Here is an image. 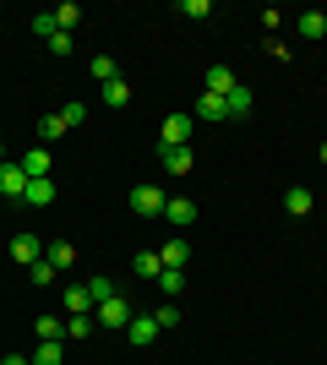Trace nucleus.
<instances>
[{
	"instance_id": "9d476101",
	"label": "nucleus",
	"mask_w": 327,
	"mask_h": 365,
	"mask_svg": "<svg viewBox=\"0 0 327 365\" xmlns=\"http://www.w3.org/2000/svg\"><path fill=\"white\" fill-rule=\"evenodd\" d=\"M55 191H61V185H55V180H49V175H44V180H28V191H22V202H28V207H49V202H55Z\"/></svg>"
},
{
	"instance_id": "c756f323",
	"label": "nucleus",
	"mask_w": 327,
	"mask_h": 365,
	"mask_svg": "<svg viewBox=\"0 0 327 365\" xmlns=\"http://www.w3.org/2000/svg\"><path fill=\"white\" fill-rule=\"evenodd\" d=\"M71 49H77V33H55L49 38V55H71Z\"/></svg>"
},
{
	"instance_id": "1a4fd4ad",
	"label": "nucleus",
	"mask_w": 327,
	"mask_h": 365,
	"mask_svg": "<svg viewBox=\"0 0 327 365\" xmlns=\"http://www.w3.org/2000/svg\"><path fill=\"white\" fill-rule=\"evenodd\" d=\"M158 333H164V327H158V317H131V327H125V338H131L137 349H147Z\"/></svg>"
},
{
	"instance_id": "5701e85b",
	"label": "nucleus",
	"mask_w": 327,
	"mask_h": 365,
	"mask_svg": "<svg viewBox=\"0 0 327 365\" xmlns=\"http://www.w3.org/2000/svg\"><path fill=\"white\" fill-rule=\"evenodd\" d=\"M33 333H38V344H49V338H66V322H55V317H33Z\"/></svg>"
},
{
	"instance_id": "6e6552de",
	"label": "nucleus",
	"mask_w": 327,
	"mask_h": 365,
	"mask_svg": "<svg viewBox=\"0 0 327 365\" xmlns=\"http://www.w3.org/2000/svg\"><path fill=\"white\" fill-rule=\"evenodd\" d=\"M158 262H164V267H180V273H186V262H191V240H186V235H175V240H164Z\"/></svg>"
},
{
	"instance_id": "6ab92c4d",
	"label": "nucleus",
	"mask_w": 327,
	"mask_h": 365,
	"mask_svg": "<svg viewBox=\"0 0 327 365\" xmlns=\"http://www.w3.org/2000/svg\"><path fill=\"white\" fill-rule=\"evenodd\" d=\"M131 267H137V278H153V284H158V273H164L158 251H137V257H131Z\"/></svg>"
},
{
	"instance_id": "a878e982",
	"label": "nucleus",
	"mask_w": 327,
	"mask_h": 365,
	"mask_svg": "<svg viewBox=\"0 0 327 365\" xmlns=\"http://www.w3.org/2000/svg\"><path fill=\"white\" fill-rule=\"evenodd\" d=\"M33 33H38V38L49 44V38L61 33V28H55V11H33Z\"/></svg>"
},
{
	"instance_id": "9b49d317",
	"label": "nucleus",
	"mask_w": 327,
	"mask_h": 365,
	"mask_svg": "<svg viewBox=\"0 0 327 365\" xmlns=\"http://www.w3.org/2000/svg\"><path fill=\"white\" fill-rule=\"evenodd\" d=\"M191 120H229V109H224V98H218V93H202V98H197V109H191Z\"/></svg>"
},
{
	"instance_id": "a211bd4d",
	"label": "nucleus",
	"mask_w": 327,
	"mask_h": 365,
	"mask_svg": "<svg viewBox=\"0 0 327 365\" xmlns=\"http://www.w3.org/2000/svg\"><path fill=\"white\" fill-rule=\"evenodd\" d=\"M191 164H197L191 148H164V169H170V175H191Z\"/></svg>"
},
{
	"instance_id": "72a5a7b5",
	"label": "nucleus",
	"mask_w": 327,
	"mask_h": 365,
	"mask_svg": "<svg viewBox=\"0 0 327 365\" xmlns=\"http://www.w3.org/2000/svg\"><path fill=\"white\" fill-rule=\"evenodd\" d=\"M180 16H213V6L207 0H180Z\"/></svg>"
},
{
	"instance_id": "cd10ccee",
	"label": "nucleus",
	"mask_w": 327,
	"mask_h": 365,
	"mask_svg": "<svg viewBox=\"0 0 327 365\" xmlns=\"http://www.w3.org/2000/svg\"><path fill=\"white\" fill-rule=\"evenodd\" d=\"M88 71L98 76V88H104V82H115V61H109V55H93V61H88Z\"/></svg>"
},
{
	"instance_id": "412c9836",
	"label": "nucleus",
	"mask_w": 327,
	"mask_h": 365,
	"mask_svg": "<svg viewBox=\"0 0 327 365\" xmlns=\"http://www.w3.org/2000/svg\"><path fill=\"white\" fill-rule=\"evenodd\" d=\"M44 257H49V262H55V267H61V273H66V267L77 262V245H71V240H55V245H49V251H44Z\"/></svg>"
},
{
	"instance_id": "20e7f679",
	"label": "nucleus",
	"mask_w": 327,
	"mask_h": 365,
	"mask_svg": "<svg viewBox=\"0 0 327 365\" xmlns=\"http://www.w3.org/2000/svg\"><path fill=\"white\" fill-rule=\"evenodd\" d=\"M11 262H16V267L44 262V240H38V235H11Z\"/></svg>"
},
{
	"instance_id": "2eb2a0df",
	"label": "nucleus",
	"mask_w": 327,
	"mask_h": 365,
	"mask_svg": "<svg viewBox=\"0 0 327 365\" xmlns=\"http://www.w3.org/2000/svg\"><path fill=\"white\" fill-rule=\"evenodd\" d=\"M224 109H229V120H246V115H251V88H246V82H234V93L224 98Z\"/></svg>"
},
{
	"instance_id": "f8f14e48",
	"label": "nucleus",
	"mask_w": 327,
	"mask_h": 365,
	"mask_svg": "<svg viewBox=\"0 0 327 365\" xmlns=\"http://www.w3.org/2000/svg\"><path fill=\"white\" fill-rule=\"evenodd\" d=\"M66 311H71V317H93V294H88V284H66Z\"/></svg>"
},
{
	"instance_id": "423d86ee",
	"label": "nucleus",
	"mask_w": 327,
	"mask_h": 365,
	"mask_svg": "<svg viewBox=\"0 0 327 365\" xmlns=\"http://www.w3.org/2000/svg\"><path fill=\"white\" fill-rule=\"evenodd\" d=\"M164 218H170L175 229H191V224H197V202H191V197H170V202H164Z\"/></svg>"
},
{
	"instance_id": "4be33fe9",
	"label": "nucleus",
	"mask_w": 327,
	"mask_h": 365,
	"mask_svg": "<svg viewBox=\"0 0 327 365\" xmlns=\"http://www.w3.org/2000/svg\"><path fill=\"white\" fill-rule=\"evenodd\" d=\"M104 104H109V109H125V104H131V88H125L120 76H115V82H104Z\"/></svg>"
},
{
	"instance_id": "c9c22d12",
	"label": "nucleus",
	"mask_w": 327,
	"mask_h": 365,
	"mask_svg": "<svg viewBox=\"0 0 327 365\" xmlns=\"http://www.w3.org/2000/svg\"><path fill=\"white\" fill-rule=\"evenodd\" d=\"M0 164H6V142H0Z\"/></svg>"
},
{
	"instance_id": "b1692460",
	"label": "nucleus",
	"mask_w": 327,
	"mask_h": 365,
	"mask_svg": "<svg viewBox=\"0 0 327 365\" xmlns=\"http://www.w3.org/2000/svg\"><path fill=\"white\" fill-rule=\"evenodd\" d=\"M93 327H98L93 317H71V322H66V344H82V338L93 333Z\"/></svg>"
},
{
	"instance_id": "f3484780",
	"label": "nucleus",
	"mask_w": 327,
	"mask_h": 365,
	"mask_svg": "<svg viewBox=\"0 0 327 365\" xmlns=\"http://www.w3.org/2000/svg\"><path fill=\"white\" fill-rule=\"evenodd\" d=\"M33 365H66V338H49L33 349Z\"/></svg>"
},
{
	"instance_id": "7ed1b4c3",
	"label": "nucleus",
	"mask_w": 327,
	"mask_h": 365,
	"mask_svg": "<svg viewBox=\"0 0 327 365\" xmlns=\"http://www.w3.org/2000/svg\"><path fill=\"white\" fill-rule=\"evenodd\" d=\"M191 125H197L191 115H164V131H158V153H164V148H186V142H191Z\"/></svg>"
},
{
	"instance_id": "4468645a",
	"label": "nucleus",
	"mask_w": 327,
	"mask_h": 365,
	"mask_svg": "<svg viewBox=\"0 0 327 365\" xmlns=\"http://www.w3.org/2000/svg\"><path fill=\"white\" fill-rule=\"evenodd\" d=\"M16 164H22V175H28V180H44V175H49V148H33V153H22Z\"/></svg>"
},
{
	"instance_id": "7c9ffc66",
	"label": "nucleus",
	"mask_w": 327,
	"mask_h": 365,
	"mask_svg": "<svg viewBox=\"0 0 327 365\" xmlns=\"http://www.w3.org/2000/svg\"><path fill=\"white\" fill-rule=\"evenodd\" d=\"M61 120H66V131H71V125H82V120H88V104H66Z\"/></svg>"
},
{
	"instance_id": "f257e3e1",
	"label": "nucleus",
	"mask_w": 327,
	"mask_h": 365,
	"mask_svg": "<svg viewBox=\"0 0 327 365\" xmlns=\"http://www.w3.org/2000/svg\"><path fill=\"white\" fill-rule=\"evenodd\" d=\"M131 317H137V311H131L120 294H109V300L93 305V322H98V327H115V333H120V327H131Z\"/></svg>"
},
{
	"instance_id": "473e14b6",
	"label": "nucleus",
	"mask_w": 327,
	"mask_h": 365,
	"mask_svg": "<svg viewBox=\"0 0 327 365\" xmlns=\"http://www.w3.org/2000/svg\"><path fill=\"white\" fill-rule=\"evenodd\" d=\"M153 317H158V327H180V311H175V305H170V300H164V305H158V311H153Z\"/></svg>"
},
{
	"instance_id": "f704fd0d",
	"label": "nucleus",
	"mask_w": 327,
	"mask_h": 365,
	"mask_svg": "<svg viewBox=\"0 0 327 365\" xmlns=\"http://www.w3.org/2000/svg\"><path fill=\"white\" fill-rule=\"evenodd\" d=\"M0 365H33V360H28V354H6Z\"/></svg>"
},
{
	"instance_id": "bb28decb",
	"label": "nucleus",
	"mask_w": 327,
	"mask_h": 365,
	"mask_svg": "<svg viewBox=\"0 0 327 365\" xmlns=\"http://www.w3.org/2000/svg\"><path fill=\"white\" fill-rule=\"evenodd\" d=\"M38 137H44V142H61L66 137V120H61V115H44V120H38Z\"/></svg>"
},
{
	"instance_id": "c85d7f7f",
	"label": "nucleus",
	"mask_w": 327,
	"mask_h": 365,
	"mask_svg": "<svg viewBox=\"0 0 327 365\" xmlns=\"http://www.w3.org/2000/svg\"><path fill=\"white\" fill-rule=\"evenodd\" d=\"M28 273H33V284H55V278H61V267H55V262H33V267H28Z\"/></svg>"
},
{
	"instance_id": "dca6fc26",
	"label": "nucleus",
	"mask_w": 327,
	"mask_h": 365,
	"mask_svg": "<svg viewBox=\"0 0 327 365\" xmlns=\"http://www.w3.org/2000/svg\"><path fill=\"white\" fill-rule=\"evenodd\" d=\"M202 93H218V98H229L234 93V71L229 66H213V71H207V88Z\"/></svg>"
},
{
	"instance_id": "39448f33",
	"label": "nucleus",
	"mask_w": 327,
	"mask_h": 365,
	"mask_svg": "<svg viewBox=\"0 0 327 365\" xmlns=\"http://www.w3.org/2000/svg\"><path fill=\"white\" fill-rule=\"evenodd\" d=\"M22 191H28V175H22V164H16V158H6V164H0V197L22 202Z\"/></svg>"
},
{
	"instance_id": "2f4dec72",
	"label": "nucleus",
	"mask_w": 327,
	"mask_h": 365,
	"mask_svg": "<svg viewBox=\"0 0 327 365\" xmlns=\"http://www.w3.org/2000/svg\"><path fill=\"white\" fill-rule=\"evenodd\" d=\"M88 294H93V305H98V300L115 294V284H109V278H88Z\"/></svg>"
},
{
	"instance_id": "0eeeda50",
	"label": "nucleus",
	"mask_w": 327,
	"mask_h": 365,
	"mask_svg": "<svg viewBox=\"0 0 327 365\" xmlns=\"http://www.w3.org/2000/svg\"><path fill=\"white\" fill-rule=\"evenodd\" d=\"M295 33L306 38V44L327 38V11H300V16H295Z\"/></svg>"
},
{
	"instance_id": "e433bc0d",
	"label": "nucleus",
	"mask_w": 327,
	"mask_h": 365,
	"mask_svg": "<svg viewBox=\"0 0 327 365\" xmlns=\"http://www.w3.org/2000/svg\"><path fill=\"white\" fill-rule=\"evenodd\" d=\"M322 164H327V142H322Z\"/></svg>"
},
{
	"instance_id": "393cba45",
	"label": "nucleus",
	"mask_w": 327,
	"mask_h": 365,
	"mask_svg": "<svg viewBox=\"0 0 327 365\" xmlns=\"http://www.w3.org/2000/svg\"><path fill=\"white\" fill-rule=\"evenodd\" d=\"M158 289H164V294H180V289H186V273H180V267H164V273H158Z\"/></svg>"
},
{
	"instance_id": "aec40b11",
	"label": "nucleus",
	"mask_w": 327,
	"mask_h": 365,
	"mask_svg": "<svg viewBox=\"0 0 327 365\" xmlns=\"http://www.w3.org/2000/svg\"><path fill=\"white\" fill-rule=\"evenodd\" d=\"M77 22H82V6H77V0L55 6V28H61V33H77Z\"/></svg>"
},
{
	"instance_id": "ddd939ff",
	"label": "nucleus",
	"mask_w": 327,
	"mask_h": 365,
	"mask_svg": "<svg viewBox=\"0 0 327 365\" xmlns=\"http://www.w3.org/2000/svg\"><path fill=\"white\" fill-rule=\"evenodd\" d=\"M311 207H316V197L306 191V185H295V191H284V213H289V218H306Z\"/></svg>"
},
{
	"instance_id": "f03ea898",
	"label": "nucleus",
	"mask_w": 327,
	"mask_h": 365,
	"mask_svg": "<svg viewBox=\"0 0 327 365\" xmlns=\"http://www.w3.org/2000/svg\"><path fill=\"white\" fill-rule=\"evenodd\" d=\"M164 185H137V191H131V213L137 218H164Z\"/></svg>"
}]
</instances>
